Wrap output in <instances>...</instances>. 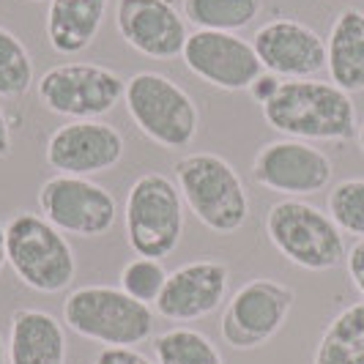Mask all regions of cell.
<instances>
[{
	"instance_id": "cell-24",
	"label": "cell",
	"mask_w": 364,
	"mask_h": 364,
	"mask_svg": "<svg viewBox=\"0 0 364 364\" xmlns=\"http://www.w3.org/2000/svg\"><path fill=\"white\" fill-rule=\"evenodd\" d=\"M167 269L162 266V260L156 257H132L127 266L121 269V291L132 296L134 301L154 307L162 296V288L167 282Z\"/></svg>"
},
{
	"instance_id": "cell-31",
	"label": "cell",
	"mask_w": 364,
	"mask_h": 364,
	"mask_svg": "<svg viewBox=\"0 0 364 364\" xmlns=\"http://www.w3.org/2000/svg\"><path fill=\"white\" fill-rule=\"evenodd\" d=\"M0 364H9V343L3 340V334H0Z\"/></svg>"
},
{
	"instance_id": "cell-25",
	"label": "cell",
	"mask_w": 364,
	"mask_h": 364,
	"mask_svg": "<svg viewBox=\"0 0 364 364\" xmlns=\"http://www.w3.org/2000/svg\"><path fill=\"white\" fill-rule=\"evenodd\" d=\"M326 205L328 217L343 233L364 238V178H346L334 183Z\"/></svg>"
},
{
	"instance_id": "cell-17",
	"label": "cell",
	"mask_w": 364,
	"mask_h": 364,
	"mask_svg": "<svg viewBox=\"0 0 364 364\" xmlns=\"http://www.w3.org/2000/svg\"><path fill=\"white\" fill-rule=\"evenodd\" d=\"M6 343L9 364H66V326L44 310L11 312Z\"/></svg>"
},
{
	"instance_id": "cell-15",
	"label": "cell",
	"mask_w": 364,
	"mask_h": 364,
	"mask_svg": "<svg viewBox=\"0 0 364 364\" xmlns=\"http://www.w3.org/2000/svg\"><path fill=\"white\" fill-rule=\"evenodd\" d=\"M263 72L279 80H310L326 69V38L293 17H277L252 36Z\"/></svg>"
},
{
	"instance_id": "cell-30",
	"label": "cell",
	"mask_w": 364,
	"mask_h": 364,
	"mask_svg": "<svg viewBox=\"0 0 364 364\" xmlns=\"http://www.w3.org/2000/svg\"><path fill=\"white\" fill-rule=\"evenodd\" d=\"M9 266V255H6V225H0V274Z\"/></svg>"
},
{
	"instance_id": "cell-22",
	"label": "cell",
	"mask_w": 364,
	"mask_h": 364,
	"mask_svg": "<svg viewBox=\"0 0 364 364\" xmlns=\"http://www.w3.org/2000/svg\"><path fill=\"white\" fill-rule=\"evenodd\" d=\"M154 362L156 364H225L219 348L208 334L198 328L176 326L162 331L154 340Z\"/></svg>"
},
{
	"instance_id": "cell-3",
	"label": "cell",
	"mask_w": 364,
	"mask_h": 364,
	"mask_svg": "<svg viewBox=\"0 0 364 364\" xmlns=\"http://www.w3.org/2000/svg\"><path fill=\"white\" fill-rule=\"evenodd\" d=\"M6 255L19 282L36 293H63L77 277L69 238L33 211H17L6 222Z\"/></svg>"
},
{
	"instance_id": "cell-2",
	"label": "cell",
	"mask_w": 364,
	"mask_h": 364,
	"mask_svg": "<svg viewBox=\"0 0 364 364\" xmlns=\"http://www.w3.org/2000/svg\"><path fill=\"white\" fill-rule=\"evenodd\" d=\"M176 186L183 205L211 233L230 236L250 219V195L238 170L219 154L195 151L181 156L176 167Z\"/></svg>"
},
{
	"instance_id": "cell-23",
	"label": "cell",
	"mask_w": 364,
	"mask_h": 364,
	"mask_svg": "<svg viewBox=\"0 0 364 364\" xmlns=\"http://www.w3.org/2000/svg\"><path fill=\"white\" fill-rule=\"evenodd\" d=\"M36 82L33 58L28 47L0 25V99H19Z\"/></svg>"
},
{
	"instance_id": "cell-9",
	"label": "cell",
	"mask_w": 364,
	"mask_h": 364,
	"mask_svg": "<svg viewBox=\"0 0 364 364\" xmlns=\"http://www.w3.org/2000/svg\"><path fill=\"white\" fill-rule=\"evenodd\" d=\"M293 304L296 291L291 285L269 277H255L225 301L219 334L236 350H257L282 331Z\"/></svg>"
},
{
	"instance_id": "cell-11",
	"label": "cell",
	"mask_w": 364,
	"mask_h": 364,
	"mask_svg": "<svg viewBox=\"0 0 364 364\" xmlns=\"http://www.w3.org/2000/svg\"><path fill=\"white\" fill-rule=\"evenodd\" d=\"M334 176L331 159L321 148L304 140H272L257 148L252 159V178L269 192L285 198H307L323 192Z\"/></svg>"
},
{
	"instance_id": "cell-4",
	"label": "cell",
	"mask_w": 364,
	"mask_h": 364,
	"mask_svg": "<svg viewBox=\"0 0 364 364\" xmlns=\"http://www.w3.org/2000/svg\"><path fill=\"white\" fill-rule=\"evenodd\" d=\"M266 236L288 263L304 272H328L346 260V238L334 219L304 198H282L266 214Z\"/></svg>"
},
{
	"instance_id": "cell-18",
	"label": "cell",
	"mask_w": 364,
	"mask_h": 364,
	"mask_svg": "<svg viewBox=\"0 0 364 364\" xmlns=\"http://www.w3.org/2000/svg\"><path fill=\"white\" fill-rule=\"evenodd\" d=\"M109 0H50L44 36L58 55H80L88 50L107 17Z\"/></svg>"
},
{
	"instance_id": "cell-20",
	"label": "cell",
	"mask_w": 364,
	"mask_h": 364,
	"mask_svg": "<svg viewBox=\"0 0 364 364\" xmlns=\"http://www.w3.org/2000/svg\"><path fill=\"white\" fill-rule=\"evenodd\" d=\"M312 364H364V301L348 304L328 321Z\"/></svg>"
},
{
	"instance_id": "cell-6",
	"label": "cell",
	"mask_w": 364,
	"mask_h": 364,
	"mask_svg": "<svg viewBox=\"0 0 364 364\" xmlns=\"http://www.w3.org/2000/svg\"><path fill=\"white\" fill-rule=\"evenodd\" d=\"M129 118L151 143L167 151L189 148L200 129L195 99L176 80L159 72H137L124 91Z\"/></svg>"
},
{
	"instance_id": "cell-21",
	"label": "cell",
	"mask_w": 364,
	"mask_h": 364,
	"mask_svg": "<svg viewBox=\"0 0 364 364\" xmlns=\"http://www.w3.org/2000/svg\"><path fill=\"white\" fill-rule=\"evenodd\" d=\"M183 19L195 31L238 33L263 11V0H183Z\"/></svg>"
},
{
	"instance_id": "cell-19",
	"label": "cell",
	"mask_w": 364,
	"mask_h": 364,
	"mask_svg": "<svg viewBox=\"0 0 364 364\" xmlns=\"http://www.w3.org/2000/svg\"><path fill=\"white\" fill-rule=\"evenodd\" d=\"M326 72L346 93L364 91V11H340L326 38Z\"/></svg>"
},
{
	"instance_id": "cell-8",
	"label": "cell",
	"mask_w": 364,
	"mask_h": 364,
	"mask_svg": "<svg viewBox=\"0 0 364 364\" xmlns=\"http://www.w3.org/2000/svg\"><path fill=\"white\" fill-rule=\"evenodd\" d=\"M36 91L38 102L50 112L72 121H88L105 118L124 102L127 80L102 63L72 60L47 69L38 77Z\"/></svg>"
},
{
	"instance_id": "cell-32",
	"label": "cell",
	"mask_w": 364,
	"mask_h": 364,
	"mask_svg": "<svg viewBox=\"0 0 364 364\" xmlns=\"http://www.w3.org/2000/svg\"><path fill=\"white\" fill-rule=\"evenodd\" d=\"M356 140H359V148H362V154H364V121L359 124V132H356Z\"/></svg>"
},
{
	"instance_id": "cell-16",
	"label": "cell",
	"mask_w": 364,
	"mask_h": 364,
	"mask_svg": "<svg viewBox=\"0 0 364 364\" xmlns=\"http://www.w3.org/2000/svg\"><path fill=\"white\" fill-rule=\"evenodd\" d=\"M115 28L134 53L154 60L178 58L189 38L173 0H115Z\"/></svg>"
},
{
	"instance_id": "cell-12",
	"label": "cell",
	"mask_w": 364,
	"mask_h": 364,
	"mask_svg": "<svg viewBox=\"0 0 364 364\" xmlns=\"http://www.w3.org/2000/svg\"><path fill=\"white\" fill-rule=\"evenodd\" d=\"M124 134L102 121H69L47 137L44 162L60 176H82L91 178L96 173H107L124 159Z\"/></svg>"
},
{
	"instance_id": "cell-26",
	"label": "cell",
	"mask_w": 364,
	"mask_h": 364,
	"mask_svg": "<svg viewBox=\"0 0 364 364\" xmlns=\"http://www.w3.org/2000/svg\"><path fill=\"white\" fill-rule=\"evenodd\" d=\"M93 364H156L137 348H102Z\"/></svg>"
},
{
	"instance_id": "cell-5",
	"label": "cell",
	"mask_w": 364,
	"mask_h": 364,
	"mask_svg": "<svg viewBox=\"0 0 364 364\" xmlns=\"http://www.w3.org/2000/svg\"><path fill=\"white\" fill-rule=\"evenodd\" d=\"M63 326L105 348H137L154 331V310L112 285H85L66 296Z\"/></svg>"
},
{
	"instance_id": "cell-29",
	"label": "cell",
	"mask_w": 364,
	"mask_h": 364,
	"mask_svg": "<svg viewBox=\"0 0 364 364\" xmlns=\"http://www.w3.org/2000/svg\"><path fill=\"white\" fill-rule=\"evenodd\" d=\"M9 154H11V127H9L3 105H0V159H6Z\"/></svg>"
},
{
	"instance_id": "cell-27",
	"label": "cell",
	"mask_w": 364,
	"mask_h": 364,
	"mask_svg": "<svg viewBox=\"0 0 364 364\" xmlns=\"http://www.w3.org/2000/svg\"><path fill=\"white\" fill-rule=\"evenodd\" d=\"M346 269L348 277L353 282V288L364 296V238H359L346 255Z\"/></svg>"
},
{
	"instance_id": "cell-14",
	"label": "cell",
	"mask_w": 364,
	"mask_h": 364,
	"mask_svg": "<svg viewBox=\"0 0 364 364\" xmlns=\"http://www.w3.org/2000/svg\"><path fill=\"white\" fill-rule=\"evenodd\" d=\"M230 269L217 257H198L167 274L154 312L173 323L203 321L228 301Z\"/></svg>"
},
{
	"instance_id": "cell-13",
	"label": "cell",
	"mask_w": 364,
	"mask_h": 364,
	"mask_svg": "<svg viewBox=\"0 0 364 364\" xmlns=\"http://www.w3.org/2000/svg\"><path fill=\"white\" fill-rule=\"evenodd\" d=\"M183 66L219 91H250L263 74L252 41L238 33L195 31L183 44Z\"/></svg>"
},
{
	"instance_id": "cell-7",
	"label": "cell",
	"mask_w": 364,
	"mask_h": 364,
	"mask_svg": "<svg viewBox=\"0 0 364 364\" xmlns=\"http://www.w3.org/2000/svg\"><path fill=\"white\" fill-rule=\"evenodd\" d=\"M183 198L164 173H143L129 186L124 203L127 244L140 257L173 255L183 236Z\"/></svg>"
},
{
	"instance_id": "cell-1",
	"label": "cell",
	"mask_w": 364,
	"mask_h": 364,
	"mask_svg": "<svg viewBox=\"0 0 364 364\" xmlns=\"http://www.w3.org/2000/svg\"><path fill=\"white\" fill-rule=\"evenodd\" d=\"M266 124L282 137L304 143H346L356 137V105L350 93L326 80H282L266 105H260Z\"/></svg>"
},
{
	"instance_id": "cell-10",
	"label": "cell",
	"mask_w": 364,
	"mask_h": 364,
	"mask_svg": "<svg viewBox=\"0 0 364 364\" xmlns=\"http://www.w3.org/2000/svg\"><path fill=\"white\" fill-rule=\"evenodd\" d=\"M41 217L63 236L99 238L112 230L118 219V200L107 186L82 176H60L38 186Z\"/></svg>"
},
{
	"instance_id": "cell-28",
	"label": "cell",
	"mask_w": 364,
	"mask_h": 364,
	"mask_svg": "<svg viewBox=\"0 0 364 364\" xmlns=\"http://www.w3.org/2000/svg\"><path fill=\"white\" fill-rule=\"evenodd\" d=\"M279 77H274V74H269V72H263L260 77H257L255 82L250 85V96L255 99L257 105H266L269 99H272L274 93H277V88H279Z\"/></svg>"
}]
</instances>
